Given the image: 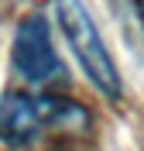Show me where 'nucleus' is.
<instances>
[{
  "mask_svg": "<svg viewBox=\"0 0 144 151\" xmlns=\"http://www.w3.org/2000/svg\"><path fill=\"white\" fill-rule=\"evenodd\" d=\"M14 69L28 83L45 86L62 76V62L52 45V31L45 17H24L14 35Z\"/></svg>",
  "mask_w": 144,
  "mask_h": 151,
  "instance_id": "obj_3",
  "label": "nucleus"
},
{
  "mask_svg": "<svg viewBox=\"0 0 144 151\" xmlns=\"http://www.w3.org/2000/svg\"><path fill=\"white\" fill-rule=\"evenodd\" d=\"M55 17L72 55L79 58L82 72L89 76V83L106 96H120V72L113 65V55L106 52V41L96 28V21L89 17L86 4L82 0H55Z\"/></svg>",
  "mask_w": 144,
  "mask_h": 151,
  "instance_id": "obj_1",
  "label": "nucleus"
},
{
  "mask_svg": "<svg viewBox=\"0 0 144 151\" xmlns=\"http://www.w3.org/2000/svg\"><path fill=\"white\" fill-rule=\"evenodd\" d=\"M82 117L76 103L58 100V96H31V93H7L0 100V141L10 148L34 141L45 127L62 120Z\"/></svg>",
  "mask_w": 144,
  "mask_h": 151,
  "instance_id": "obj_2",
  "label": "nucleus"
}]
</instances>
